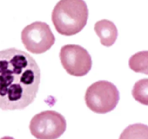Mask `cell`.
<instances>
[{
	"mask_svg": "<svg viewBox=\"0 0 148 139\" xmlns=\"http://www.w3.org/2000/svg\"><path fill=\"white\" fill-rule=\"evenodd\" d=\"M40 68L28 53L16 48L0 51V109H23L36 99Z\"/></svg>",
	"mask_w": 148,
	"mask_h": 139,
	"instance_id": "6da1fadb",
	"label": "cell"
},
{
	"mask_svg": "<svg viewBox=\"0 0 148 139\" xmlns=\"http://www.w3.org/2000/svg\"><path fill=\"white\" fill-rule=\"evenodd\" d=\"M89 10L84 0H60L54 7L52 21L61 35L70 36L86 26Z\"/></svg>",
	"mask_w": 148,
	"mask_h": 139,
	"instance_id": "7a4b0ae2",
	"label": "cell"
},
{
	"mask_svg": "<svg viewBox=\"0 0 148 139\" xmlns=\"http://www.w3.org/2000/svg\"><path fill=\"white\" fill-rule=\"evenodd\" d=\"M120 99L117 87L107 81H100L92 84L85 94V102L89 109L98 114L113 111Z\"/></svg>",
	"mask_w": 148,
	"mask_h": 139,
	"instance_id": "3957f363",
	"label": "cell"
},
{
	"mask_svg": "<svg viewBox=\"0 0 148 139\" xmlns=\"http://www.w3.org/2000/svg\"><path fill=\"white\" fill-rule=\"evenodd\" d=\"M29 128L37 139H57L66 130V120L61 114L47 110L34 116Z\"/></svg>",
	"mask_w": 148,
	"mask_h": 139,
	"instance_id": "277c9868",
	"label": "cell"
},
{
	"mask_svg": "<svg viewBox=\"0 0 148 139\" xmlns=\"http://www.w3.org/2000/svg\"><path fill=\"white\" fill-rule=\"evenodd\" d=\"M21 40L25 48L35 54L48 51L54 45L55 38L49 25L43 22H34L22 31Z\"/></svg>",
	"mask_w": 148,
	"mask_h": 139,
	"instance_id": "5b68a950",
	"label": "cell"
},
{
	"mask_svg": "<svg viewBox=\"0 0 148 139\" xmlns=\"http://www.w3.org/2000/svg\"><path fill=\"white\" fill-rule=\"evenodd\" d=\"M60 59L65 71L70 76L82 77L92 69L91 55L84 47L75 45H65L60 49Z\"/></svg>",
	"mask_w": 148,
	"mask_h": 139,
	"instance_id": "8992f818",
	"label": "cell"
},
{
	"mask_svg": "<svg viewBox=\"0 0 148 139\" xmlns=\"http://www.w3.org/2000/svg\"><path fill=\"white\" fill-rule=\"evenodd\" d=\"M94 31L104 46L109 47L115 44L118 37V29L113 22L108 20H100L95 23Z\"/></svg>",
	"mask_w": 148,
	"mask_h": 139,
	"instance_id": "52a82bcc",
	"label": "cell"
},
{
	"mask_svg": "<svg viewBox=\"0 0 148 139\" xmlns=\"http://www.w3.org/2000/svg\"><path fill=\"white\" fill-rule=\"evenodd\" d=\"M128 65L135 73L148 75V51H142L133 54L129 59Z\"/></svg>",
	"mask_w": 148,
	"mask_h": 139,
	"instance_id": "ba28073f",
	"label": "cell"
},
{
	"mask_svg": "<svg viewBox=\"0 0 148 139\" xmlns=\"http://www.w3.org/2000/svg\"><path fill=\"white\" fill-rule=\"evenodd\" d=\"M119 139H148V126L141 123L130 125L124 129Z\"/></svg>",
	"mask_w": 148,
	"mask_h": 139,
	"instance_id": "9c48e42d",
	"label": "cell"
},
{
	"mask_svg": "<svg viewBox=\"0 0 148 139\" xmlns=\"http://www.w3.org/2000/svg\"><path fill=\"white\" fill-rule=\"evenodd\" d=\"M132 96L139 103L148 106V78L141 79L134 84Z\"/></svg>",
	"mask_w": 148,
	"mask_h": 139,
	"instance_id": "30bf717a",
	"label": "cell"
},
{
	"mask_svg": "<svg viewBox=\"0 0 148 139\" xmlns=\"http://www.w3.org/2000/svg\"><path fill=\"white\" fill-rule=\"evenodd\" d=\"M1 139H15V138L10 136H5V137H2Z\"/></svg>",
	"mask_w": 148,
	"mask_h": 139,
	"instance_id": "8fae6325",
	"label": "cell"
}]
</instances>
